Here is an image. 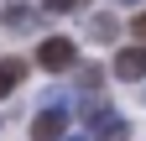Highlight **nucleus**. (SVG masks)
Here are the masks:
<instances>
[{"label": "nucleus", "mask_w": 146, "mask_h": 141, "mask_svg": "<svg viewBox=\"0 0 146 141\" xmlns=\"http://www.w3.org/2000/svg\"><path fill=\"white\" fill-rule=\"evenodd\" d=\"M63 136H68V115H63V99H52L31 115V141H63Z\"/></svg>", "instance_id": "obj_2"}, {"label": "nucleus", "mask_w": 146, "mask_h": 141, "mask_svg": "<svg viewBox=\"0 0 146 141\" xmlns=\"http://www.w3.org/2000/svg\"><path fill=\"white\" fill-rule=\"evenodd\" d=\"M42 16H47V11H31V5H21V0H16V5L0 11V26H5V31H31Z\"/></svg>", "instance_id": "obj_4"}, {"label": "nucleus", "mask_w": 146, "mask_h": 141, "mask_svg": "<svg viewBox=\"0 0 146 141\" xmlns=\"http://www.w3.org/2000/svg\"><path fill=\"white\" fill-rule=\"evenodd\" d=\"M131 31H136V42H146V11H136V16H131Z\"/></svg>", "instance_id": "obj_9"}, {"label": "nucleus", "mask_w": 146, "mask_h": 141, "mask_svg": "<svg viewBox=\"0 0 146 141\" xmlns=\"http://www.w3.org/2000/svg\"><path fill=\"white\" fill-rule=\"evenodd\" d=\"M36 68H47V73H73V68H78V47L68 37H47L36 47Z\"/></svg>", "instance_id": "obj_1"}, {"label": "nucleus", "mask_w": 146, "mask_h": 141, "mask_svg": "<svg viewBox=\"0 0 146 141\" xmlns=\"http://www.w3.org/2000/svg\"><path fill=\"white\" fill-rule=\"evenodd\" d=\"M89 0H42V11L47 16H73V11H84Z\"/></svg>", "instance_id": "obj_8"}, {"label": "nucleus", "mask_w": 146, "mask_h": 141, "mask_svg": "<svg viewBox=\"0 0 146 141\" xmlns=\"http://www.w3.org/2000/svg\"><path fill=\"white\" fill-rule=\"evenodd\" d=\"M110 73H115L120 84H141V78H146V42H136V47H120Z\"/></svg>", "instance_id": "obj_3"}, {"label": "nucleus", "mask_w": 146, "mask_h": 141, "mask_svg": "<svg viewBox=\"0 0 146 141\" xmlns=\"http://www.w3.org/2000/svg\"><path fill=\"white\" fill-rule=\"evenodd\" d=\"M115 5H141V0H115Z\"/></svg>", "instance_id": "obj_10"}, {"label": "nucleus", "mask_w": 146, "mask_h": 141, "mask_svg": "<svg viewBox=\"0 0 146 141\" xmlns=\"http://www.w3.org/2000/svg\"><path fill=\"white\" fill-rule=\"evenodd\" d=\"M120 37V21L110 11H99V16H89V42H115Z\"/></svg>", "instance_id": "obj_5"}, {"label": "nucleus", "mask_w": 146, "mask_h": 141, "mask_svg": "<svg viewBox=\"0 0 146 141\" xmlns=\"http://www.w3.org/2000/svg\"><path fill=\"white\" fill-rule=\"evenodd\" d=\"M63 141H89V136H63Z\"/></svg>", "instance_id": "obj_11"}, {"label": "nucleus", "mask_w": 146, "mask_h": 141, "mask_svg": "<svg viewBox=\"0 0 146 141\" xmlns=\"http://www.w3.org/2000/svg\"><path fill=\"white\" fill-rule=\"evenodd\" d=\"M26 78V63L21 58H0V99L5 94H16V84Z\"/></svg>", "instance_id": "obj_6"}, {"label": "nucleus", "mask_w": 146, "mask_h": 141, "mask_svg": "<svg viewBox=\"0 0 146 141\" xmlns=\"http://www.w3.org/2000/svg\"><path fill=\"white\" fill-rule=\"evenodd\" d=\"M73 73H78V94H99L104 89V68L99 63H78Z\"/></svg>", "instance_id": "obj_7"}]
</instances>
